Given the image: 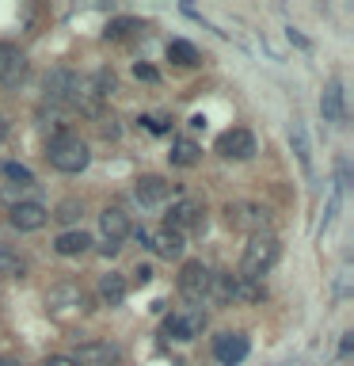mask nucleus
Segmentation results:
<instances>
[{
	"instance_id": "obj_1",
	"label": "nucleus",
	"mask_w": 354,
	"mask_h": 366,
	"mask_svg": "<svg viewBox=\"0 0 354 366\" xmlns=\"http://www.w3.org/2000/svg\"><path fill=\"white\" fill-rule=\"evenodd\" d=\"M274 259H278V237L274 233L248 237L244 256H240V279H256L259 282V274H267L274 267Z\"/></svg>"
},
{
	"instance_id": "obj_2",
	"label": "nucleus",
	"mask_w": 354,
	"mask_h": 366,
	"mask_svg": "<svg viewBox=\"0 0 354 366\" xmlns=\"http://www.w3.org/2000/svg\"><path fill=\"white\" fill-rule=\"evenodd\" d=\"M88 160H91L88 145L80 142V137H73V134H61L57 142H50V164H54L57 172H65V176H76V172H84Z\"/></svg>"
},
{
	"instance_id": "obj_3",
	"label": "nucleus",
	"mask_w": 354,
	"mask_h": 366,
	"mask_svg": "<svg viewBox=\"0 0 354 366\" xmlns=\"http://www.w3.org/2000/svg\"><path fill=\"white\" fill-rule=\"evenodd\" d=\"M225 222L240 229V233H270V210L259 202H228L225 206Z\"/></svg>"
},
{
	"instance_id": "obj_4",
	"label": "nucleus",
	"mask_w": 354,
	"mask_h": 366,
	"mask_svg": "<svg viewBox=\"0 0 354 366\" xmlns=\"http://www.w3.org/2000/svg\"><path fill=\"white\" fill-rule=\"evenodd\" d=\"M46 309H50L54 317L69 320V317H80V313H84V309H88V297H84V290H80V286L61 282V286H54V290L46 294Z\"/></svg>"
},
{
	"instance_id": "obj_5",
	"label": "nucleus",
	"mask_w": 354,
	"mask_h": 366,
	"mask_svg": "<svg viewBox=\"0 0 354 366\" xmlns=\"http://www.w3.org/2000/svg\"><path fill=\"white\" fill-rule=\"evenodd\" d=\"M210 279H213V271L206 267L202 259L183 263V271H179V294L187 297V302H202V297H210Z\"/></svg>"
},
{
	"instance_id": "obj_6",
	"label": "nucleus",
	"mask_w": 354,
	"mask_h": 366,
	"mask_svg": "<svg viewBox=\"0 0 354 366\" xmlns=\"http://www.w3.org/2000/svg\"><path fill=\"white\" fill-rule=\"evenodd\" d=\"M73 359V366H118V347L114 343H103V340H88V343H80V347L69 355Z\"/></svg>"
},
{
	"instance_id": "obj_7",
	"label": "nucleus",
	"mask_w": 354,
	"mask_h": 366,
	"mask_svg": "<svg viewBox=\"0 0 354 366\" xmlns=\"http://www.w3.org/2000/svg\"><path fill=\"white\" fill-rule=\"evenodd\" d=\"M248 351H251V343H248L244 332H221V336L213 340V359L221 362V366L244 362V359H248Z\"/></svg>"
},
{
	"instance_id": "obj_8",
	"label": "nucleus",
	"mask_w": 354,
	"mask_h": 366,
	"mask_svg": "<svg viewBox=\"0 0 354 366\" xmlns=\"http://www.w3.org/2000/svg\"><path fill=\"white\" fill-rule=\"evenodd\" d=\"M217 153H221L225 160H248L256 157V137H251L248 130H225L221 137H217Z\"/></svg>"
},
{
	"instance_id": "obj_9",
	"label": "nucleus",
	"mask_w": 354,
	"mask_h": 366,
	"mask_svg": "<svg viewBox=\"0 0 354 366\" xmlns=\"http://www.w3.org/2000/svg\"><path fill=\"white\" fill-rule=\"evenodd\" d=\"M202 328H206V317L198 313V309H187V313H171L168 317V325H164V332L171 340H194V336H202Z\"/></svg>"
},
{
	"instance_id": "obj_10",
	"label": "nucleus",
	"mask_w": 354,
	"mask_h": 366,
	"mask_svg": "<svg viewBox=\"0 0 354 366\" xmlns=\"http://www.w3.org/2000/svg\"><path fill=\"white\" fill-rule=\"evenodd\" d=\"M202 202L198 199H179V202H171V210H168V229L171 233H183V229H194V225H202Z\"/></svg>"
},
{
	"instance_id": "obj_11",
	"label": "nucleus",
	"mask_w": 354,
	"mask_h": 366,
	"mask_svg": "<svg viewBox=\"0 0 354 366\" xmlns=\"http://www.w3.org/2000/svg\"><path fill=\"white\" fill-rule=\"evenodd\" d=\"M50 222V210H46L42 202H16L11 206V225L23 229V233H34V229H42Z\"/></svg>"
},
{
	"instance_id": "obj_12",
	"label": "nucleus",
	"mask_w": 354,
	"mask_h": 366,
	"mask_svg": "<svg viewBox=\"0 0 354 366\" xmlns=\"http://www.w3.org/2000/svg\"><path fill=\"white\" fill-rule=\"evenodd\" d=\"M99 229H103V237H107L111 248H122V240L130 237V217H126L118 206H107V210L99 214Z\"/></svg>"
},
{
	"instance_id": "obj_13",
	"label": "nucleus",
	"mask_w": 354,
	"mask_h": 366,
	"mask_svg": "<svg viewBox=\"0 0 354 366\" xmlns=\"http://www.w3.org/2000/svg\"><path fill=\"white\" fill-rule=\"evenodd\" d=\"M23 73H27V57H23L16 46H8V42H0V84H19Z\"/></svg>"
},
{
	"instance_id": "obj_14",
	"label": "nucleus",
	"mask_w": 354,
	"mask_h": 366,
	"mask_svg": "<svg viewBox=\"0 0 354 366\" xmlns=\"http://www.w3.org/2000/svg\"><path fill=\"white\" fill-rule=\"evenodd\" d=\"M133 194L141 199V206H160L171 194V183L164 176H141V179H137V187H133Z\"/></svg>"
},
{
	"instance_id": "obj_15",
	"label": "nucleus",
	"mask_w": 354,
	"mask_h": 366,
	"mask_svg": "<svg viewBox=\"0 0 354 366\" xmlns=\"http://www.w3.org/2000/svg\"><path fill=\"white\" fill-rule=\"evenodd\" d=\"M320 114H324L328 122H343V119H347V103H343V84H339V80H328V84H324Z\"/></svg>"
},
{
	"instance_id": "obj_16",
	"label": "nucleus",
	"mask_w": 354,
	"mask_h": 366,
	"mask_svg": "<svg viewBox=\"0 0 354 366\" xmlns=\"http://www.w3.org/2000/svg\"><path fill=\"white\" fill-rule=\"evenodd\" d=\"M73 88H76V73H69V69H54L46 76V99L50 103H69Z\"/></svg>"
},
{
	"instance_id": "obj_17",
	"label": "nucleus",
	"mask_w": 354,
	"mask_h": 366,
	"mask_svg": "<svg viewBox=\"0 0 354 366\" xmlns=\"http://www.w3.org/2000/svg\"><path fill=\"white\" fill-rule=\"evenodd\" d=\"M145 244L153 248L160 259H176V256H183V233H171V229H160V233H148V240H145Z\"/></svg>"
},
{
	"instance_id": "obj_18",
	"label": "nucleus",
	"mask_w": 354,
	"mask_h": 366,
	"mask_svg": "<svg viewBox=\"0 0 354 366\" xmlns=\"http://www.w3.org/2000/svg\"><path fill=\"white\" fill-rule=\"evenodd\" d=\"M91 244V237L84 233V229H69V233H61L54 240V248H57V256H84Z\"/></svg>"
},
{
	"instance_id": "obj_19",
	"label": "nucleus",
	"mask_w": 354,
	"mask_h": 366,
	"mask_svg": "<svg viewBox=\"0 0 354 366\" xmlns=\"http://www.w3.org/2000/svg\"><path fill=\"white\" fill-rule=\"evenodd\" d=\"M171 164H179V168H194L202 160V149L191 142V137H179V142H171V153H168Z\"/></svg>"
},
{
	"instance_id": "obj_20",
	"label": "nucleus",
	"mask_w": 354,
	"mask_h": 366,
	"mask_svg": "<svg viewBox=\"0 0 354 366\" xmlns=\"http://www.w3.org/2000/svg\"><path fill=\"white\" fill-rule=\"evenodd\" d=\"M126 290H130V286H126V279H122V274H114V271L99 279V297L107 305H122L126 302Z\"/></svg>"
},
{
	"instance_id": "obj_21",
	"label": "nucleus",
	"mask_w": 354,
	"mask_h": 366,
	"mask_svg": "<svg viewBox=\"0 0 354 366\" xmlns=\"http://www.w3.org/2000/svg\"><path fill=\"white\" fill-rule=\"evenodd\" d=\"M267 290H263V282L256 279H240L236 274V286H233V302H263Z\"/></svg>"
},
{
	"instance_id": "obj_22",
	"label": "nucleus",
	"mask_w": 354,
	"mask_h": 366,
	"mask_svg": "<svg viewBox=\"0 0 354 366\" xmlns=\"http://www.w3.org/2000/svg\"><path fill=\"white\" fill-rule=\"evenodd\" d=\"M23 274H27V263L11 248H0V279H23Z\"/></svg>"
},
{
	"instance_id": "obj_23",
	"label": "nucleus",
	"mask_w": 354,
	"mask_h": 366,
	"mask_svg": "<svg viewBox=\"0 0 354 366\" xmlns=\"http://www.w3.org/2000/svg\"><path fill=\"white\" fill-rule=\"evenodd\" d=\"M168 57H171L176 65H194V61H198V50H194L191 42L176 39V42H168Z\"/></svg>"
},
{
	"instance_id": "obj_24",
	"label": "nucleus",
	"mask_w": 354,
	"mask_h": 366,
	"mask_svg": "<svg viewBox=\"0 0 354 366\" xmlns=\"http://www.w3.org/2000/svg\"><path fill=\"white\" fill-rule=\"evenodd\" d=\"M133 31H141V23L130 19V16H118V19L107 23V31H103V34H107V39H126V34H133Z\"/></svg>"
},
{
	"instance_id": "obj_25",
	"label": "nucleus",
	"mask_w": 354,
	"mask_h": 366,
	"mask_svg": "<svg viewBox=\"0 0 354 366\" xmlns=\"http://www.w3.org/2000/svg\"><path fill=\"white\" fill-rule=\"evenodd\" d=\"M80 214H84V210H80V202L76 199H65L61 206H57V222H61V225H73V222H80Z\"/></svg>"
},
{
	"instance_id": "obj_26",
	"label": "nucleus",
	"mask_w": 354,
	"mask_h": 366,
	"mask_svg": "<svg viewBox=\"0 0 354 366\" xmlns=\"http://www.w3.org/2000/svg\"><path fill=\"white\" fill-rule=\"evenodd\" d=\"M91 84H96V92H99L103 99H107V96H114V88H118V80H114V73H107V69H99V73L91 76Z\"/></svg>"
},
{
	"instance_id": "obj_27",
	"label": "nucleus",
	"mask_w": 354,
	"mask_h": 366,
	"mask_svg": "<svg viewBox=\"0 0 354 366\" xmlns=\"http://www.w3.org/2000/svg\"><path fill=\"white\" fill-rule=\"evenodd\" d=\"M290 145H293V153L301 157V164L308 168V137H305L301 126H293V130H290Z\"/></svg>"
},
{
	"instance_id": "obj_28",
	"label": "nucleus",
	"mask_w": 354,
	"mask_h": 366,
	"mask_svg": "<svg viewBox=\"0 0 354 366\" xmlns=\"http://www.w3.org/2000/svg\"><path fill=\"white\" fill-rule=\"evenodd\" d=\"M4 176H8V179H16L19 187H31V183H34V176H31V168H23V164H16V160H11V164H4Z\"/></svg>"
},
{
	"instance_id": "obj_29",
	"label": "nucleus",
	"mask_w": 354,
	"mask_h": 366,
	"mask_svg": "<svg viewBox=\"0 0 354 366\" xmlns=\"http://www.w3.org/2000/svg\"><path fill=\"white\" fill-rule=\"evenodd\" d=\"M141 122H145L153 134H164V130H168V122H164V119H141Z\"/></svg>"
},
{
	"instance_id": "obj_30",
	"label": "nucleus",
	"mask_w": 354,
	"mask_h": 366,
	"mask_svg": "<svg viewBox=\"0 0 354 366\" xmlns=\"http://www.w3.org/2000/svg\"><path fill=\"white\" fill-rule=\"evenodd\" d=\"M133 73H137V80H156V69H148V65H137Z\"/></svg>"
},
{
	"instance_id": "obj_31",
	"label": "nucleus",
	"mask_w": 354,
	"mask_h": 366,
	"mask_svg": "<svg viewBox=\"0 0 354 366\" xmlns=\"http://www.w3.org/2000/svg\"><path fill=\"white\" fill-rule=\"evenodd\" d=\"M99 130H103V137H118V126H114V119H103Z\"/></svg>"
},
{
	"instance_id": "obj_32",
	"label": "nucleus",
	"mask_w": 354,
	"mask_h": 366,
	"mask_svg": "<svg viewBox=\"0 0 354 366\" xmlns=\"http://www.w3.org/2000/svg\"><path fill=\"white\" fill-rule=\"evenodd\" d=\"M133 279H137V282H141V286H145L148 279H153V267H145V263H141V267H137V271H133Z\"/></svg>"
},
{
	"instance_id": "obj_33",
	"label": "nucleus",
	"mask_w": 354,
	"mask_h": 366,
	"mask_svg": "<svg viewBox=\"0 0 354 366\" xmlns=\"http://www.w3.org/2000/svg\"><path fill=\"white\" fill-rule=\"evenodd\" d=\"M46 366H73V359H69V355H50Z\"/></svg>"
},
{
	"instance_id": "obj_34",
	"label": "nucleus",
	"mask_w": 354,
	"mask_h": 366,
	"mask_svg": "<svg viewBox=\"0 0 354 366\" xmlns=\"http://www.w3.org/2000/svg\"><path fill=\"white\" fill-rule=\"evenodd\" d=\"M350 351H354V336H343V343H339V355H343V359H347Z\"/></svg>"
},
{
	"instance_id": "obj_35",
	"label": "nucleus",
	"mask_w": 354,
	"mask_h": 366,
	"mask_svg": "<svg viewBox=\"0 0 354 366\" xmlns=\"http://www.w3.org/2000/svg\"><path fill=\"white\" fill-rule=\"evenodd\" d=\"M4 137H8V119L0 114V145H4Z\"/></svg>"
},
{
	"instance_id": "obj_36",
	"label": "nucleus",
	"mask_w": 354,
	"mask_h": 366,
	"mask_svg": "<svg viewBox=\"0 0 354 366\" xmlns=\"http://www.w3.org/2000/svg\"><path fill=\"white\" fill-rule=\"evenodd\" d=\"M0 366H23L19 359H11V355H8V359H0Z\"/></svg>"
}]
</instances>
